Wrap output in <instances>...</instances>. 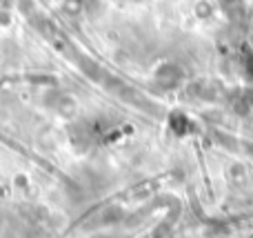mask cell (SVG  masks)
Segmentation results:
<instances>
[{"label":"cell","instance_id":"obj_1","mask_svg":"<svg viewBox=\"0 0 253 238\" xmlns=\"http://www.w3.org/2000/svg\"><path fill=\"white\" fill-rule=\"evenodd\" d=\"M13 25V16L9 9H0V29H9Z\"/></svg>","mask_w":253,"mask_h":238}]
</instances>
